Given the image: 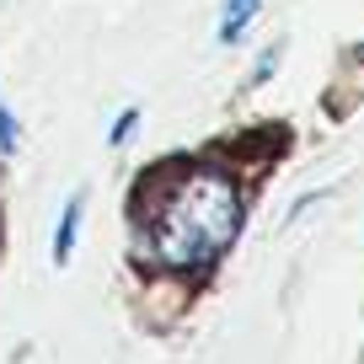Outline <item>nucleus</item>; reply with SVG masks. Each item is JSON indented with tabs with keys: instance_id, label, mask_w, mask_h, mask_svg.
Instances as JSON below:
<instances>
[{
	"instance_id": "1",
	"label": "nucleus",
	"mask_w": 364,
	"mask_h": 364,
	"mask_svg": "<svg viewBox=\"0 0 364 364\" xmlns=\"http://www.w3.org/2000/svg\"><path fill=\"white\" fill-rule=\"evenodd\" d=\"M150 188H156V198L139 209V225H145V247L161 268L198 273L236 241L241 182L225 166L193 161V166L150 177Z\"/></svg>"
},
{
	"instance_id": "2",
	"label": "nucleus",
	"mask_w": 364,
	"mask_h": 364,
	"mask_svg": "<svg viewBox=\"0 0 364 364\" xmlns=\"http://www.w3.org/2000/svg\"><path fill=\"white\" fill-rule=\"evenodd\" d=\"M75 225H80V193L65 198V215H59V230H54V262L65 268L70 252H75Z\"/></svg>"
},
{
	"instance_id": "3",
	"label": "nucleus",
	"mask_w": 364,
	"mask_h": 364,
	"mask_svg": "<svg viewBox=\"0 0 364 364\" xmlns=\"http://www.w3.org/2000/svg\"><path fill=\"white\" fill-rule=\"evenodd\" d=\"M252 16H257V0H230V6H225V16H220V38H225V43H236V38H241V27H247Z\"/></svg>"
},
{
	"instance_id": "4",
	"label": "nucleus",
	"mask_w": 364,
	"mask_h": 364,
	"mask_svg": "<svg viewBox=\"0 0 364 364\" xmlns=\"http://www.w3.org/2000/svg\"><path fill=\"white\" fill-rule=\"evenodd\" d=\"M11 150H16V118L6 107V97H0V156H11Z\"/></svg>"
},
{
	"instance_id": "5",
	"label": "nucleus",
	"mask_w": 364,
	"mask_h": 364,
	"mask_svg": "<svg viewBox=\"0 0 364 364\" xmlns=\"http://www.w3.org/2000/svg\"><path fill=\"white\" fill-rule=\"evenodd\" d=\"M134 124H139V113L129 107V113H118V124H113V145H124L129 134H134Z\"/></svg>"
},
{
	"instance_id": "6",
	"label": "nucleus",
	"mask_w": 364,
	"mask_h": 364,
	"mask_svg": "<svg viewBox=\"0 0 364 364\" xmlns=\"http://www.w3.org/2000/svg\"><path fill=\"white\" fill-rule=\"evenodd\" d=\"M359 59H364V43H359Z\"/></svg>"
}]
</instances>
